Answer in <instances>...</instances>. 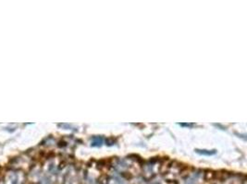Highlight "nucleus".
I'll list each match as a JSON object with an SVG mask.
<instances>
[{
  "label": "nucleus",
  "instance_id": "1",
  "mask_svg": "<svg viewBox=\"0 0 247 184\" xmlns=\"http://www.w3.org/2000/svg\"><path fill=\"white\" fill-rule=\"evenodd\" d=\"M195 152L199 155H202V156H213L216 154V150H206V149H203V150H200V149H195Z\"/></svg>",
  "mask_w": 247,
  "mask_h": 184
},
{
  "label": "nucleus",
  "instance_id": "2",
  "mask_svg": "<svg viewBox=\"0 0 247 184\" xmlns=\"http://www.w3.org/2000/svg\"><path fill=\"white\" fill-rule=\"evenodd\" d=\"M102 142H103V140H102L101 137H95L93 139L92 145L93 147H98V145H101Z\"/></svg>",
  "mask_w": 247,
  "mask_h": 184
}]
</instances>
